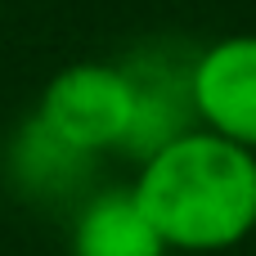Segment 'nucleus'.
I'll list each match as a JSON object with an SVG mask.
<instances>
[{"label": "nucleus", "instance_id": "nucleus-1", "mask_svg": "<svg viewBox=\"0 0 256 256\" xmlns=\"http://www.w3.org/2000/svg\"><path fill=\"white\" fill-rule=\"evenodd\" d=\"M130 194L166 248L220 252L256 230V153L189 130L144 162Z\"/></svg>", "mask_w": 256, "mask_h": 256}, {"label": "nucleus", "instance_id": "nucleus-2", "mask_svg": "<svg viewBox=\"0 0 256 256\" xmlns=\"http://www.w3.org/2000/svg\"><path fill=\"white\" fill-rule=\"evenodd\" d=\"M36 122L81 158L99 148H117L126 144L135 122V86L122 68L72 63L45 86Z\"/></svg>", "mask_w": 256, "mask_h": 256}, {"label": "nucleus", "instance_id": "nucleus-3", "mask_svg": "<svg viewBox=\"0 0 256 256\" xmlns=\"http://www.w3.org/2000/svg\"><path fill=\"white\" fill-rule=\"evenodd\" d=\"M194 112L212 135L256 153V36H230L212 45L189 76Z\"/></svg>", "mask_w": 256, "mask_h": 256}, {"label": "nucleus", "instance_id": "nucleus-4", "mask_svg": "<svg viewBox=\"0 0 256 256\" xmlns=\"http://www.w3.org/2000/svg\"><path fill=\"white\" fill-rule=\"evenodd\" d=\"M135 86V122H130V135H126V148L140 153L144 162L176 144L180 135H189V112H194V90H189V76L194 68H180V72H166L162 58L153 54V68L135 72V68H122Z\"/></svg>", "mask_w": 256, "mask_h": 256}, {"label": "nucleus", "instance_id": "nucleus-5", "mask_svg": "<svg viewBox=\"0 0 256 256\" xmlns=\"http://www.w3.org/2000/svg\"><path fill=\"white\" fill-rule=\"evenodd\" d=\"M72 256H166V243L140 212L135 194L108 189L81 212L72 230Z\"/></svg>", "mask_w": 256, "mask_h": 256}]
</instances>
